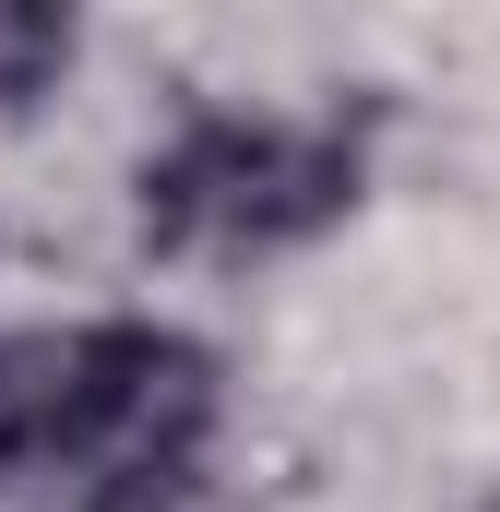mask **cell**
<instances>
[{"label":"cell","instance_id":"obj_1","mask_svg":"<svg viewBox=\"0 0 500 512\" xmlns=\"http://www.w3.org/2000/svg\"><path fill=\"white\" fill-rule=\"evenodd\" d=\"M358 203V143L310 120H191L143 155V239L155 251H286Z\"/></svg>","mask_w":500,"mask_h":512},{"label":"cell","instance_id":"obj_3","mask_svg":"<svg viewBox=\"0 0 500 512\" xmlns=\"http://www.w3.org/2000/svg\"><path fill=\"white\" fill-rule=\"evenodd\" d=\"M72 60V24L60 12H36V0H0V108H24V96H48V72Z\"/></svg>","mask_w":500,"mask_h":512},{"label":"cell","instance_id":"obj_2","mask_svg":"<svg viewBox=\"0 0 500 512\" xmlns=\"http://www.w3.org/2000/svg\"><path fill=\"white\" fill-rule=\"evenodd\" d=\"M108 370H120V322L0 334V477H24V465H96L108 453Z\"/></svg>","mask_w":500,"mask_h":512}]
</instances>
